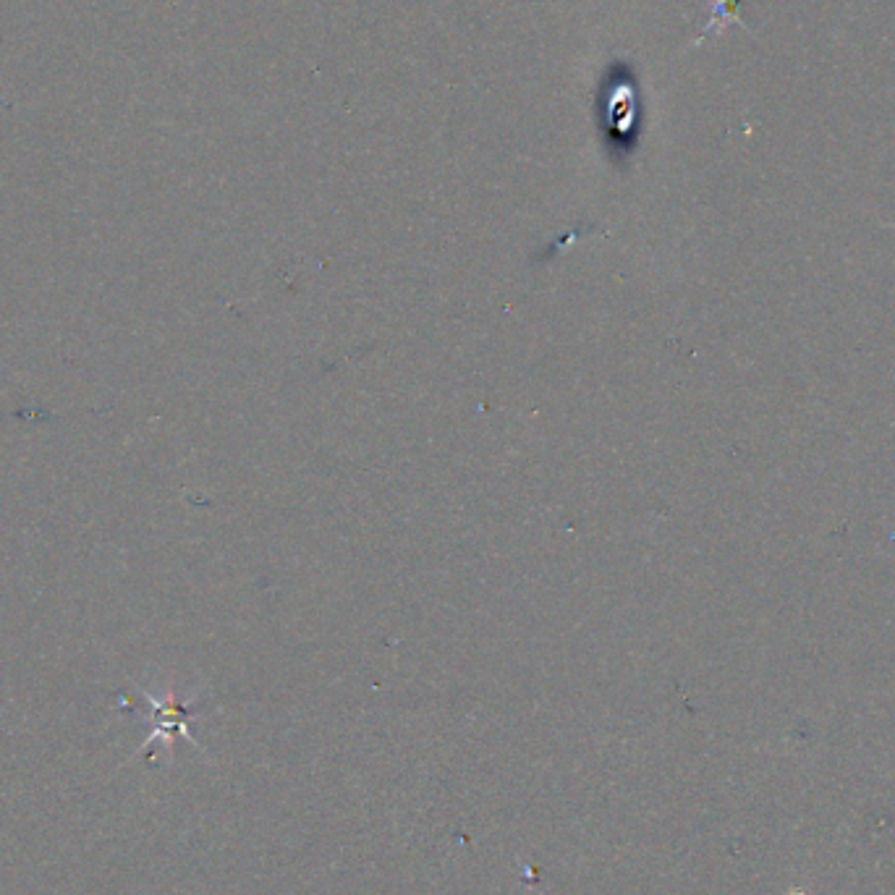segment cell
<instances>
[{
  "mask_svg": "<svg viewBox=\"0 0 895 895\" xmlns=\"http://www.w3.org/2000/svg\"><path fill=\"white\" fill-rule=\"evenodd\" d=\"M144 699H147L152 707V733L147 736V741L142 744V749L144 746L155 744L158 738L171 746V741L176 736H184L186 741H192L194 744L192 733H189V720L197 718L199 715L197 704L178 702L173 694H168V697H163V699L152 697V694H144ZM142 749H139V752H142Z\"/></svg>",
  "mask_w": 895,
  "mask_h": 895,
  "instance_id": "obj_1",
  "label": "cell"
}]
</instances>
